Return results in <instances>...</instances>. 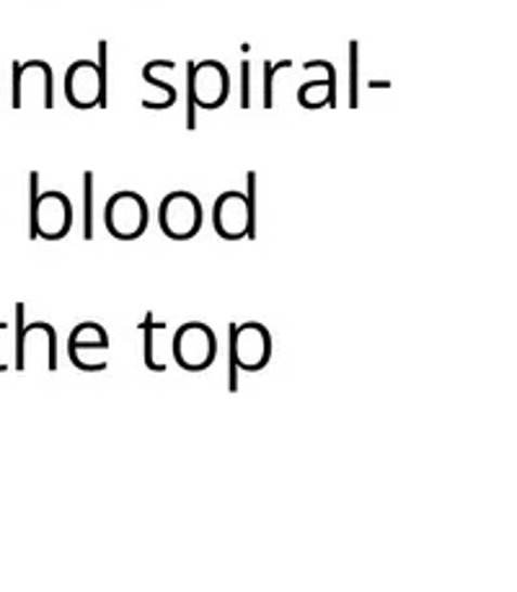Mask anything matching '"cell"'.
I'll list each match as a JSON object with an SVG mask.
<instances>
[{"label": "cell", "mask_w": 517, "mask_h": 592, "mask_svg": "<svg viewBox=\"0 0 517 592\" xmlns=\"http://www.w3.org/2000/svg\"><path fill=\"white\" fill-rule=\"evenodd\" d=\"M83 192H86V223H83V239H86V241H91V239H93V177H91V173H86Z\"/></svg>", "instance_id": "4fadbf2b"}, {"label": "cell", "mask_w": 517, "mask_h": 592, "mask_svg": "<svg viewBox=\"0 0 517 592\" xmlns=\"http://www.w3.org/2000/svg\"><path fill=\"white\" fill-rule=\"evenodd\" d=\"M37 173H31V239L63 241L73 228V205L63 192L37 190Z\"/></svg>", "instance_id": "6da1fadb"}, {"label": "cell", "mask_w": 517, "mask_h": 592, "mask_svg": "<svg viewBox=\"0 0 517 592\" xmlns=\"http://www.w3.org/2000/svg\"><path fill=\"white\" fill-rule=\"evenodd\" d=\"M143 329V360L151 373H166L169 370L171 358V339L166 334L164 321L153 319V313H145V321L140 324Z\"/></svg>", "instance_id": "30bf717a"}, {"label": "cell", "mask_w": 517, "mask_h": 592, "mask_svg": "<svg viewBox=\"0 0 517 592\" xmlns=\"http://www.w3.org/2000/svg\"><path fill=\"white\" fill-rule=\"evenodd\" d=\"M171 358L186 373H203L218 358V336L203 321H186L171 336Z\"/></svg>", "instance_id": "7a4b0ae2"}, {"label": "cell", "mask_w": 517, "mask_h": 592, "mask_svg": "<svg viewBox=\"0 0 517 592\" xmlns=\"http://www.w3.org/2000/svg\"><path fill=\"white\" fill-rule=\"evenodd\" d=\"M300 104L306 106V110H319V106H324L332 101L334 104V78L332 80H313V83H306L303 89L298 91Z\"/></svg>", "instance_id": "7c38bea8"}, {"label": "cell", "mask_w": 517, "mask_h": 592, "mask_svg": "<svg viewBox=\"0 0 517 592\" xmlns=\"http://www.w3.org/2000/svg\"><path fill=\"white\" fill-rule=\"evenodd\" d=\"M228 91H231V78L218 60H205L190 67V96L192 104L203 110H218L225 104Z\"/></svg>", "instance_id": "9c48e42d"}, {"label": "cell", "mask_w": 517, "mask_h": 592, "mask_svg": "<svg viewBox=\"0 0 517 592\" xmlns=\"http://www.w3.org/2000/svg\"><path fill=\"white\" fill-rule=\"evenodd\" d=\"M35 347L42 355L44 368L50 373L57 370V334L47 321H37V324H24V303H16V347H13V365L18 373L24 368V349Z\"/></svg>", "instance_id": "ba28073f"}, {"label": "cell", "mask_w": 517, "mask_h": 592, "mask_svg": "<svg viewBox=\"0 0 517 592\" xmlns=\"http://www.w3.org/2000/svg\"><path fill=\"white\" fill-rule=\"evenodd\" d=\"M231 360L238 370L246 373H259L270 365L272 360V334L270 329L259 321H246V324H231Z\"/></svg>", "instance_id": "277c9868"}, {"label": "cell", "mask_w": 517, "mask_h": 592, "mask_svg": "<svg viewBox=\"0 0 517 592\" xmlns=\"http://www.w3.org/2000/svg\"><path fill=\"white\" fill-rule=\"evenodd\" d=\"M65 96L76 110H93L106 99V70L91 60H78L65 73Z\"/></svg>", "instance_id": "52a82bcc"}, {"label": "cell", "mask_w": 517, "mask_h": 592, "mask_svg": "<svg viewBox=\"0 0 517 592\" xmlns=\"http://www.w3.org/2000/svg\"><path fill=\"white\" fill-rule=\"evenodd\" d=\"M212 226L215 233L225 241L257 239V218L248 210V197L241 192H225L215 200Z\"/></svg>", "instance_id": "8992f818"}, {"label": "cell", "mask_w": 517, "mask_h": 592, "mask_svg": "<svg viewBox=\"0 0 517 592\" xmlns=\"http://www.w3.org/2000/svg\"><path fill=\"white\" fill-rule=\"evenodd\" d=\"M5 370H9V368H3V365H0V373H5Z\"/></svg>", "instance_id": "5bb4252c"}, {"label": "cell", "mask_w": 517, "mask_h": 592, "mask_svg": "<svg viewBox=\"0 0 517 592\" xmlns=\"http://www.w3.org/2000/svg\"><path fill=\"white\" fill-rule=\"evenodd\" d=\"M99 349H109V334H106V329L102 324H96V321H83V324H78L73 329L68 336V358H83V355L89 352H99Z\"/></svg>", "instance_id": "8fae6325"}, {"label": "cell", "mask_w": 517, "mask_h": 592, "mask_svg": "<svg viewBox=\"0 0 517 592\" xmlns=\"http://www.w3.org/2000/svg\"><path fill=\"white\" fill-rule=\"evenodd\" d=\"M203 202L192 192H171L160 202L158 223L171 241H192L203 231Z\"/></svg>", "instance_id": "3957f363"}, {"label": "cell", "mask_w": 517, "mask_h": 592, "mask_svg": "<svg viewBox=\"0 0 517 592\" xmlns=\"http://www.w3.org/2000/svg\"><path fill=\"white\" fill-rule=\"evenodd\" d=\"M104 226L117 241H135L147 231V202L138 192L112 194L104 207Z\"/></svg>", "instance_id": "5b68a950"}]
</instances>
